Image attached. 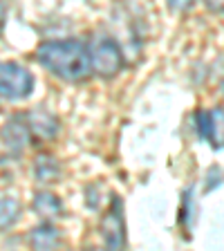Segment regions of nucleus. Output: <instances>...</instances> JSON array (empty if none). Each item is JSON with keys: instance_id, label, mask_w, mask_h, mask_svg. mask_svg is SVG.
<instances>
[{"instance_id": "f257e3e1", "label": "nucleus", "mask_w": 224, "mask_h": 251, "mask_svg": "<svg viewBox=\"0 0 224 251\" xmlns=\"http://www.w3.org/2000/svg\"><path fill=\"white\" fill-rule=\"evenodd\" d=\"M36 58L47 72L63 81H83L92 72L88 47L81 41H47L38 47Z\"/></svg>"}, {"instance_id": "f03ea898", "label": "nucleus", "mask_w": 224, "mask_h": 251, "mask_svg": "<svg viewBox=\"0 0 224 251\" xmlns=\"http://www.w3.org/2000/svg\"><path fill=\"white\" fill-rule=\"evenodd\" d=\"M34 90V76L27 68L14 61L0 63V99L21 101L27 99Z\"/></svg>"}, {"instance_id": "7ed1b4c3", "label": "nucleus", "mask_w": 224, "mask_h": 251, "mask_svg": "<svg viewBox=\"0 0 224 251\" xmlns=\"http://www.w3.org/2000/svg\"><path fill=\"white\" fill-rule=\"evenodd\" d=\"M88 52H90V63H92V72H97L99 76L110 78L124 68V56H121L119 45L108 36L94 38Z\"/></svg>"}, {"instance_id": "20e7f679", "label": "nucleus", "mask_w": 224, "mask_h": 251, "mask_svg": "<svg viewBox=\"0 0 224 251\" xmlns=\"http://www.w3.org/2000/svg\"><path fill=\"white\" fill-rule=\"evenodd\" d=\"M101 235H103L105 247H110V249H121L125 245V225L119 198H112L110 209L105 211L103 220H101Z\"/></svg>"}, {"instance_id": "39448f33", "label": "nucleus", "mask_w": 224, "mask_h": 251, "mask_svg": "<svg viewBox=\"0 0 224 251\" xmlns=\"http://www.w3.org/2000/svg\"><path fill=\"white\" fill-rule=\"evenodd\" d=\"M0 137L5 141V146L9 148L11 152H21L27 148L31 139V128H29V119H27L25 112H18V115L9 117L2 130H0Z\"/></svg>"}, {"instance_id": "423d86ee", "label": "nucleus", "mask_w": 224, "mask_h": 251, "mask_svg": "<svg viewBox=\"0 0 224 251\" xmlns=\"http://www.w3.org/2000/svg\"><path fill=\"white\" fill-rule=\"evenodd\" d=\"M198 130L204 141L213 148H224V110H199L198 112Z\"/></svg>"}, {"instance_id": "0eeeda50", "label": "nucleus", "mask_w": 224, "mask_h": 251, "mask_svg": "<svg viewBox=\"0 0 224 251\" xmlns=\"http://www.w3.org/2000/svg\"><path fill=\"white\" fill-rule=\"evenodd\" d=\"M27 119H29L31 135L36 137V139H52L58 132V119L52 112H47L43 108L27 112Z\"/></svg>"}, {"instance_id": "6e6552de", "label": "nucleus", "mask_w": 224, "mask_h": 251, "mask_svg": "<svg viewBox=\"0 0 224 251\" xmlns=\"http://www.w3.org/2000/svg\"><path fill=\"white\" fill-rule=\"evenodd\" d=\"M29 245L34 247V249H56L58 245H61V233H58V229L54 225H50V222H43V225H38L36 229L29 233Z\"/></svg>"}, {"instance_id": "1a4fd4ad", "label": "nucleus", "mask_w": 224, "mask_h": 251, "mask_svg": "<svg viewBox=\"0 0 224 251\" xmlns=\"http://www.w3.org/2000/svg\"><path fill=\"white\" fill-rule=\"evenodd\" d=\"M31 206H34V211H36L41 218H45V220H52V218L63 215L61 200H58L54 193H47V191L36 193V198H34V204H31Z\"/></svg>"}, {"instance_id": "9d476101", "label": "nucleus", "mask_w": 224, "mask_h": 251, "mask_svg": "<svg viewBox=\"0 0 224 251\" xmlns=\"http://www.w3.org/2000/svg\"><path fill=\"white\" fill-rule=\"evenodd\" d=\"M21 218V204L14 198H0V231L9 229Z\"/></svg>"}, {"instance_id": "9b49d317", "label": "nucleus", "mask_w": 224, "mask_h": 251, "mask_svg": "<svg viewBox=\"0 0 224 251\" xmlns=\"http://www.w3.org/2000/svg\"><path fill=\"white\" fill-rule=\"evenodd\" d=\"M34 173H36L38 182H56L61 168H58V164L54 162L52 157H38L36 166H34Z\"/></svg>"}, {"instance_id": "f8f14e48", "label": "nucleus", "mask_w": 224, "mask_h": 251, "mask_svg": "<svg viewBox=\"0 0 224 251\" xmlns=\"http://www.w3.org/2000/svg\"><path fill=\"white\" fill-rule=\"evenodd\" d=\"M193 2L195 0H168V7L173 11H188L193 7Z\"/></svg>"}, {"instance_id": "ddd939ff", "label": "nucleus", "mask_w": 224, "mask_h": 251, "mask_svg": "<svg viewBox=\"0 0 224 251\" xmlns=\"http://www.w3.org/2000/svg\"><path fill=\"white\" fill-rule=\"evenodd\" d=\"M206 2V7L213 11H222L224 9V0H204Z\"/></svg>"}, {"instance_id": "4468645a", "label": "nucleus", "mask_w": 224, "mask_h": 251, "mask_svg": "<svg viewBox=\"0 0 224 251\" xmlns=\"http://www.w3.org/2000/svg\"><path fill=\"white\" fill-rule=\"evenodd\" d=\"M5 5H2V2H0V31H2V27H5Z\"/></svg>"}, {"instance_id": "2eb2a0df", "label": "nucleus", "mask_w": 224, "mask_h": 251, "mask_svg": "<svg viewBox=\"0 0 224 251\" xmlns=\"http://www.w3.org/2000/svg\"><path fill=\"white\" fill-rule=\"evenodd\" d=\"M222 94H224V83H222Z\"/></svg>"}]
</instances>
